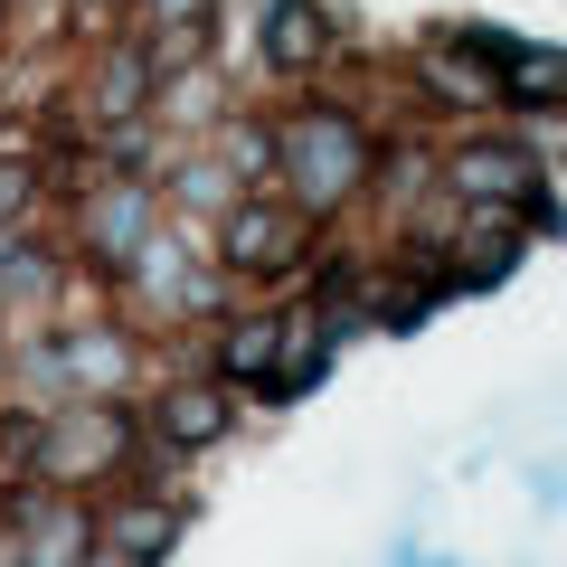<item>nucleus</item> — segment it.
<instances>
[{"label":"nucleus","mask_w":567,"mask_h":567,"mask_svg":"<svg viewBox=\"0 0 567 567\" xmlns=\"http://www.w3.org/2000/svg\"><path fill=\"white\" fill-rule=\"evenodd\" d=\"M95 104H104V114H133V104H142V66L114 58V66H104V95H95Z\"/></svg>","instance_id":"nucleus-9"},{"label":"nucleus","mask_w":567,"mask_h":567,"mask_svg":"<svg viewBox=\"0 0 567 567\" xmlns=\"http://www.w3.org/2000/svg\"><path fill=\"white\" fill-rule=\"evenodd\" d=\"M114 539H123V558H152V548L171 539V511H152V502H142V511H123V520H114Z\"/></svg>","instance_id":"nucleus-8"},{"label":"nucleus","mask_w":567,"mask_h":567,"mask_svg":"<svg viewBox=\"0 0 567 567\" xmlns=\"http://www.w3.org/2000/svg\"><path fill=\"white\" fill-rule=\"evenodd\" d=\"M454 181H464L473 199H529V152H511V142H473L464 162H454Z\"/></svg>","instance_id":"nucleus-3"},{"label":"nucleus","mask_w":567,"mask_h":567,"mask_svg":"<svg viewBox=\"0 0 567 567\" xmlns=\"http://www.w3.org/2000/svg\"><path fill=\"white\" fill-rule=\"evenodd\" d=\"M95 567H114V558H95Z\"/></svg>","instance_id":"nucleus-12"},{"label":"nucleus","mask_w":567,"mask_h":567,"mask_svg":"<svg viewBox=\"0 0 567 567\" xmlns=\"http://www.w3.org/2000/svg\"><path fill=\"white\" fill-rule=\"evenodd\" d=\"M322 39H331L322 10H303V0H284L275 20H265V58H275V66H312V58H322Z\"/></svg>","instance_id":"nucleus-4"},{"label":"nucleus","mask_w":567,"mask_h":567,"mask_svg":"<svg viewBox=\"0 0 567 567\" xmlns=\"http://www.w3.org/2000/svg\"><path fill=\"white\" fill-rule=\"evenodd\" d=\"M502 85L520 104H558L567 95V58H539V48H502Z\"/></svg>","instance_id":"nucleus-6"},{"label":"nucleus","mask_w":567,"mask_h":567,"mask_svg":"<svg viewBox=\"0 0 567 567\" xmlns=\"http://www.w3.org/2000/svg\"><path fill=\"white\" fill-rule=\"evenodd\" d=\"M10 199H29V171H20V181H10V171H0V208H10Z\"/></svg>","instance_id":"nucleus-11"},{"label":"nucleus","mask_w":567,"mask_h":567,"mask_svg":"<svg viewBox=\"0 0 567 567\" xmlns=\"http://www.w3.org/2000/svg\"><path fill=\"white\" fill-rule=\"evenodd\" d=\"M275 350H284V322L275 312H246V322L227 331L218 360H227V379H275Z\"/></svg>","instance_id":"nucleus-5"},{"label":"nucleus","mask_w":567,"mask_h":567,"mask_svg":"<svg viewBox=\"0 0 567 567\" xmlns=\"http://www.w3.org/2000/svg\"><path fill=\"white\" fill-rule=\"evenodd\" d=\"M293 256H303V218L293 208H237L227 218V265L237 275H284Z\"/></svg>","instance_id":"nucleus-2"},{"label":"nucleus","mask_w":567,"mask_h":567,"mask_svg":"<svg viewBox=\"0 0 567 567\" xmlns=\"http://www.w3.org/2000/svg\"><path fill=\"white\" fill-rule=\"evenodd\" d=\"M218 425H227V406L208 398V388H171L162 398V435H181V445H208Z\"/></svg>","instance_id":"nucleus-7"},{"label":"nucleus","mask_w":567,"mask_h":567,"mask_svg":"<svg viewBox=\"0 0 567 567\" xmlns=\"http://www.w3.org/2000/svg\"><path fill=\"white\" fill-rule=\"evenodd\" d=\"M275 152H284V171H293V189H303V208L350 199V189H360V171H369V152H360V133H350V114H303L293 133L275 142Z\"/></svg>","instance_id":"nucleus-1"},{"label":"nucleus","mask_w":567,"mask_h":567,"mask_svg":"<svg viewBox=\"0 0 567 567\" xmlns=\"http://www.w3.org/2000/svg\"><path fill=\"white\" fill-rule=\"evenodd\" d=\"M152 10H162V20H181V29H199V20H208V0H152Z\"/></svg>","instance_id":"nucleus-10"}]
</instances>
